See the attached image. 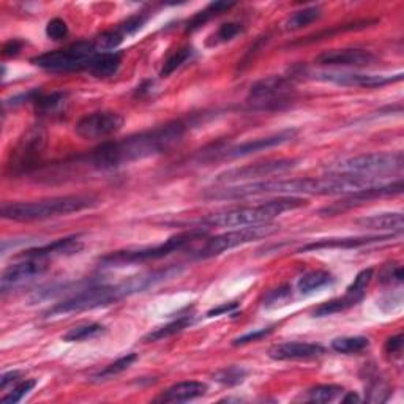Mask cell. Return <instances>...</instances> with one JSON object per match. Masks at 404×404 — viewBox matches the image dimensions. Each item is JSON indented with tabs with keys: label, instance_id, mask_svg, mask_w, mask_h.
<instances>
[{
	"label": "cell",
	"instance_id": "1",
	"mask_svg": "<svg viewBox=\"0 0 404 404\" xmlns=\"http://www.w3.org/2000/svg\"><path fill=\"white\" fill-rule=\"evenodd\" d=\"M376 176L329 174L326 177L303 178H267L240 185H228L223 188H210L204 193L207 200H245L251 196L276 195V196H335L353 195L355 191L373 187L377 183Z\"/></svg>",
	"mask_w": 404,
	"mask_h": 404
},
{
	"label": "cell",
	"instance_id": "2",
	"mask_svg": "<svg viewBox=\"0 0 404 404\" xmlns=\"http://www.w3.org/2000/svg\"><path fill=\"white\" fill-rule=\"evenodd\" d=\"M187 133V125L180 121L169 122L154 130L141 131L118 141H106L92 150L89 161L94 168L109 171L123 164L145 160L174 147Z\"/></svg>",
	"mask_w": 404,
	"mask_h": 404
},
{
	"label": "cell",
	"instance_id": "3",
	"mask_svg": "<svg viewBox=\"0 0 404 404\" xmlns=\"http://www.w3.org/2000/svg\"><path fill=\"white\" fill-rule=\"evenodd\" d=\"M155 284L157 278L152 271L150 274L131 276L118 284H90L89 288L78 290L68 299L56 303L54 307L46 311V316L54 317L108 307V305L123 299V297L142 293V290L155 286Z\"/></svg>",
	"mask_w": 404,
	"mask_h": 404
},
{
	"label": "cell",
	"instance_id": "4",
	"mask_svg": "<svg viewBox=\"0 0 404 404\" xmlns=\"http://www.w3.org/2000/svg\"><path fill=\"white\" fill-rule=\"evenodd\" d=\"M307 205V201L299 196H278L276 200H270L259 205H245V207H234L229 210L216 212L201 220L204 226H220V228H248L270 224L271 220L286 212L300 209Z\"/></svg>",
	"mask_w": 404,
	"mask_h": 404
},
{
	"label": "cell",
	"instance_id": "5",
	"mask_svg": "<svg viewBox=\"0 0 404 404\" xmlns=\"http://www.w3.org/2000/svg\"><path fill=\"white\" fill-rule=\"evenodd\" d=\"M97 205V200L92 196H61L49 200L13 202L2 207V218L16 223L43 221L49 218L65 216L75 212H82Z\"/></svg>",
	"mask_w": 404,
	"mask_h": 404
},
{
	"label": "cell",
	"instance_id": "6",
	"mask_svg": "<svg viewBox=\"0 0 404 404\" xmlns=\"http://www.w3.org/2000/svg\"><path fill=\"white\" fill-rule=\"evenodd\" d=\"M207 235L205 229L196 228L185 231L177 235L169 237L166 242L154 245V247H141V248H130V250H118L112 251V253L100 257V266L102 267H125L131 266V264H142L149 261L163 259L172 253L183 250L188 247L190 243H195L197 240Z\"/></svg>",
	"mask_w": 404,
	"mask_h": 404
},
{
	"label": "cell",
	"instance_id": "7",
	"mask_svg": "<svg viewBox=\"0 0 404 404\" xmlns=\"http://www.w3.org/2000/svg\"><path fill=\"white\" fill-rule=\"evenodd\" d=\"M97 46L94 42H78L68 48L44 52L32 59V63L38 68L48 71H79L87 70L92 59L97 56Z\"/></svg>",
	"mask_w": 404,
	"mask_h": 404
},
{
	"label": "cell",
	"instance_id": "8",
	"mask_svg": "<svg viewBox=\"0 0 404 404\" xmlns=\"http://www.w3.org/2000/svg\"><path fill=\"white\" fill-rule=\"evenodd\" d=\"M403 169V152L395 154H363L343 160L333 168L330 174H353V176H382Z\"/></svg>",
	"mask_w": 404,
	"mask_h": 404
},
{
	"label": "cell",
	"instance_id": "9",
	"mask_svg": "<svg viewBox=\"0 0 404 404\" xmlns=\"http://www.w3.org/2000/svg\"><path fill=\"white\" fill-rule=\"evenodd\" d=\"M275 231L276 228L271 226V224H262V226H248V228L228 231V233H223L212 238H207L202 247L200 250H196L195 257L196 259H209V257L223 255L229 250L242 247V245H247L250 242L259 240V238L262 237L271 235Z\"/></svg>",
	"mask_w": 404,
	"mask_h": 404
},
{
	"label": "cell",
	"instance_id": "10",
	"mask_svg": "<svg viewBox=\"0 0 404 404\" xmlns=\"http://www.w3.org/2000/svg\"><path fill=\"white\" fill-rule=\"evenodd\" d=\"M294 92V84L286 76H269L251 85L248 102L259 109L278 108Z\"/></svg>",
	"mask_w": 404,
	"mask_h": 404
},
{
	"label": "cell",
	"instance_id": "11",
	"mask_svg": "<svg viewBox=\"0 0 404 404\" xmlns=\"http://www.w3.org/2000/svg\"><path fill=\"white\" fill-rule=\"evenodd\" d=\"M295 164L297 160H293V158H280V160H271L266 163H255L243 168H234L231 171L221 172V174L216 176L215 180L218 183H250L251 180L257 182V178L270 177L275 174H281V172H286L289 169H294Z\"/></svg>",
	"mask_w": 404,
	"mask_h": 404
},
{
	"label": "cell",
	"instance_id": "12",
	"mask_svg": "<svg viewBox=\"0 0 404 404\" xmlns=\"http://www.w3.org/2000/svg\"><path fill=\"white\" fill-rule=\"evenodd\" d=\"M123 117L114 111H97L79 118L75 131L79 137L87 141L104 139L116 135L123 127Z\"/></svg>",
	"mask_w": 404,
	"mask_h": 404
},
{
	"label": "cell",
	"instance_id": "13",
	"mask_svg": "<svg viewBox=\"0 0 404 404\" xmlns=\"http://www.w3.org/2000/svg\"><path fill=\"white\" fill-rule=\"evenodd\" d=\"M316 81L330 82L341 85V87H362V89H376L384 87L387 84L398 82L403 79V73L395 76L386 75H367V73H350V71H321L314 73Z\"/></svg>",
	"mask_w": 404,
	"mask_h": 404
},
{
	"label": "cell",
	"instance_id": "14",
	"mask_svg": "<svg viewBox=\"0 0 404 404\" xmlns=\"http://www.w3.org/2000/svg\"><path fill=\"white\" fill-rule=\"evenodd\" d=\"M403 193V180H396L392 183H379L373 185V187L363 188L360 191H355L353 195H348L344 200L338 201L335 204L330 205V207L322 209L319 214L321 215H336L340 212H346L349 209L359 207L365 202H369L373 200H379V197H388V196H398Z\"/></svg>",
	"mask_w": 404,
	"mask_h": 404
},
{
	"label": "cell",
	"instance_id": "15",
	"mask_svg": "<svg viewBox=\"0 0 404 404\" xmlns=\"http://www.w3.org/2000/svg\"><path fill=\"white\" fill-rule=\"evenodd\" d=\"M295 136H297V130L289 128V130L278 131V133L266 136V137L251 139V141L237 144V145H234V147L220 152V158L221 160H237V158H245L248 155L257 154V152L280 147V145L293 141Z\"/></svg>",
	"mask_w": 404,
	"mask_h": 404
},
{
	"label": "cell",
	"instance_id": "16",
	"mask_svg": "<svg viewBox=\"0 0 404 404\" xmlns=\"http://www.w3.org/2000/svg\"><path fill=\"white\" fill-rule=\"evenodd\" d=\"M48 270V264L46 261L38 259H23L21 262L13 264V266L6 267L0 278V288L2 293H8L11 289L21 288L24 284L37 280Z\"/></svg>",
	"mask_w": 404,
	"mask_h": 404
},
{
	"label": "cell",
	"instance_id": "17",
	"mask_svg": "<svg viewBox=\"0 0 404 404\" xmlns=\"http://www.w3.org/2000/svg\"><path fill=\"white\" fill-rule=\"evenodd\" d=\"M43 142H44V135L39 130H30L27 135H25L21 142L18 144V147L15 152H11L10 157V164L8 168L11 171V174H21V172H25L30 166L32 163L35 161V158L39 155V152L43 149Z\"/></svg>",
	"mask_w": 404,
	"mask_h": 404
},
{
	"label": "cell",
	"instance_id": "18",
	"mask_svg": "<svg viewBox=\"0 0 404 404\" xmlns=\"http://www.w3.org/2000/svg\"><path fill=\"white\" fill-rule=\"evenodd\" d=\"M376 61L371 51L360 48H344V49H329L321 52L316 57V62L324 67H368Z\"/></svg>",
	"mask_w": 404,
	"mask_h": 404
},
{
	"label": "cell",
	"instance_id": "19",
	"mask_svg": "<svg viewBox=\"0 0 404 404\" xmlns=\"http://www.w3.org/2000/svg\"><path fill=\"white\" fill-rule=\"evenodd\" d=\"M82 248H84V243L81 238L76 235H71V237L59 238V240H54L51 243L42 245V247L25 250L19 257H21V259L48 261V259H56V257L78 255L79 251H82Z\"/></svg>",
	"mask_w": 404,
	"mask_h": 404
},
{
	"label": "cell",
	"instance_id": "20",
	"mask_svg": "<svg viewBox=\"0 0 404 404\" xmlns=\"http://www.w3.org/2000/svg\"><path fill=\"white\" fill-rule=\"evenodd\" d=\"M326 354L321 344L316 343H300V341H289L281 343L276 346L270 348L269 357L278 362H294V360H310L316 359Z\"/></svg>",
	"mask_w": 404,
	"mask_h": 404
},
{
	"label": "cell",
	"instance_id": "21",
	"mask_svg": "<svg viewBox=\"0 0 404 404\" xmlns=\"http://www.w3.org/2000/svg\"><path fill=\"white\" fill-rule=\"evenodd\" d=\"M395 234L387 235H369V237H349V238H324L319 242H313L308 245H303L299 250V253H308V251H319V250H332V248H360L365 245L371 243H382L387 240H392Z\"/></svg>",
	"mask_w": 404,
	"mask_h": 404
},
{
	"label": "cell",
	"instance_id": "22",
	"mask_svg": "<svg viewBox=\"0 0 404 404\" xmlns=\"http://www.w3.org/2000/svg\"><path fill=\"white\" fill-rule=\"evenodd\" d=\"M207 384L200 382V381H185L178 382L176 386L169 387L168 390H164L160 398L157 401L160 403H185L191 401L196 398H201L205 393H207Z\"/></svg>",
	"mask_w": 404,
	"mask_h": 404
},
{
	"label": "cell",
	"instance_id": "23",
	"mask_svg": "<svg viewBox=\"0 0 404 404\" xmlns=\"http://www.w3.org/2000/svg\"><path fill=\"white\" fill-rule=\"evenodd\" d=\"M359 226L371 231H390V233L398 235L404 231V218L403 214H381L373 216H365L355 220Z\"/></svg>",
	"mask_w": 404,
	"mask_h": 404
},
{
	"label": "cell",
	"instance_id": "24",
	"mask_svg": "<svg viewBox=\"0 0 404 404\" xmlns=\"http://www.w3.org/2000/svg\"><path fill=\"white\" fill-rule=\"evenodd\" d=\"M122 54L116 51L97 52V56L92 59L87 71L95 78H111L121 68Z\"/></svg>",
	"mask_w": 404,
	"mask_h": 404
},
{
	"label": "cell",
	"instance_id": "25",
	"mask_svg": "<svg viewBox=\"0 0 404 404\" xmlns=\"http://www.w3.org/2000/svg\"><path fill=\"white\" fill-rule=\"evenodd\" d=\"M333 283H335V276L330 274V271L313 270L299 278V281H297V290H299L302 295H311L324 288L332 286Z\"/></svg>",
	"mask_w": 404,
	"mask_h": 404
},
{
	"label": "cell",
	"instance_id": "26",
	"mask_svg": "<svg viewBox=\"0 0 404 404\" xmlns=\"http://www.w3.org/2000/svg\"><path fill=\"white\" fill-rule=\"evenodd\" d=\"M234 5H235L234 2H214V4H210L207 8H204L202 11L196 13V15L190 19V21L187 23V32H195L197 29H201L202 25H205L210 21V19H214L218 15H223L224 11L233 8Z\"/></svg>",
	"mask_w": 404,
	"mask_h": 404
},
{
	"label": "cell",
	"instance_id": "27",
	"mask_svg": "<svg viewBox=\"0 0 404 404\" xmlns=\"http://www.w3.org/2000/svg\"><path fill=\"white\" fill-rule=\"evenodd\" d=\"M35 111L39 116H56L67 104V94L65 92H52L49 95H39L34 102Z\"/></svg>",
	"mask_w": 404,
	"mask_h": 404
},
{
	"label": "cell",
	"instance_id": "28",
	"mask_svg": "<svg viewBox=\"0 0 404 404\" xmlns=\"http://www.w3.org/2000/svg\"><path fill=\"white\" fill-rule=\"evenodd\" d=\"M191 324H193V316H191V314L180 316V317H177L176 321L166 324V326L158 327V329L154 330V332H150V333L145 335L144 341L145 343H152V341L164 340V338H169V336L176 335V333H180L182 330H185L188 326H191Z\"/></svg>",
	"mask_w": 404,
	"mask_h": 404
},
{
	"label": "cell",
	"instance_id": "29",
	"mask_svg": "<svg viewBox=\"0 0 404 404\" xmlns=\"http://www.w3.org/2000/svg\"><path fill=\"white\" fill-rule=\"evenodd\" d=\"M322 16V11L319 6H308V8H302L299 11H295L290 15L286 23H284V30L288 32H294V30H300L307 25L316 23L317 19Z\"/></svg>",
	"mask_w": 404,
	"mask_h": 404
},
{
	"label": "cell",
	"instance_id": "30",
	"mask_svg": "<svg viewBox=\"0 0 404 404\" xmlns=\"http://www.w3.org/2000/svg\"><path fill=\"white\" fill-rule=\"evenodd\" d=\"M360 300L355 299V297L349 295V294H344L343 297H338V299L333 300H329L326 303H322L321 307H317L313 311V316L314 317H326V316H332L336 313H341V311H346L349 308L355 307L357 303Z\"/></svg>",
	"mask_w": 404,
	"mask_h": 404
},
{
	"label": "cell",
	"instance_id": "31",
	"mask_svg": "<svg viewBox=\"0 0 404 404\" xmlns=\"http://www.w3.org/2000/svg\"><path fill=\"white\" fill-rule=\"evenodd\" d=\"M368 348H369V340L365 336H343V338H335L332 341V349L336 350V353L346 355L360 354Z\"/></svg>",
	"mask_w": 404,
	"mask_h": 404
},
{
	"label": "cell",
	"instance_id": "32",
	"mask_svg": "<svg viewBox=\"0 0 404 404\" xmlns=\"http://www.w3.org/2000/svg\"><path fill=\"white\" fill-rule=\"evenodd\" d=\"M104 330L106 329L102 326V324H97V322L82 324V326L70 329L68 332L62 336V340L67 341V343L87 341V340H92V338H95L98 335L104 333Z\"/></svg>",
	"mask_w": 404,
	"mask_h": 404
},
{
	"label": "cell",
	"instance_id": "33",
	"mask_svg": "<svg viewBox=\"0 0 404 404\" xmlns=\"http://www.w3.org/2000/svg\"><path fill=\"white\" fill-rule=\"evenodd\" d=\"M193 56H195V49L191 48V46H185V48H180L178 51H176L174 54L168 57V61L163 63L160 76L161 78L171 76L172 73L177 71L178 68H182L185 63H188L191 59H193Z\"/></svg>",
	"mask_w": 404,
	"mask_h": 404
},
{
	"label": "cell",
	"instance_id": "34",
	"mask_svg": "<svg viewBox=\"0 0 404 404\" xmlns=\"http://www.w3.org/2000/svg\"><path fill=\"white\" fill-rule=\"evenodd\" d=\"M290 300H293V289H290V286H288V284H283V286L271 289L266 295H264L262 307L269 308V310L281 308V307H286Z\"/></svg>",
	"mask_w": 404,
	"mask_h": 404
},
{
	"label": "cell",
	"instance_id": "35",
	"mask_svg": "<svg viewBox=\"0 0 404 404\" xmlns=\"http://www.w3.org/2000/svg\"><path fill=\"white\" fill-rule=\"evenodd\" d=\"M344 392L343 387L333 386V384H324L316 386L307 392V400L311 403H330L336 400Z\"/></svg>",
	"mask_w": 404,
	"mask_h": 404
},
{
	"label": "cell",
	"instance_id": "36",
	"mask_svg": "<svg viewBox=\"0 0 404 404\" xmlns=\"http://www.w3.org/2000/svg\"><path fill=\"white\" fill-rule=\"evenodd\" d=\"M243 32V25L240 23H226V24H221L218 30L215 32L214 35L210 37V39L207 42L209 46H218V44H223V43H228V42H233V39L240 35Z\"/></svg>",
	"mask_w": 404,
	"mask_h": 404
},
{
	"label": "cell",
	"instance_id": "37",
	"mask_svg": "<svg viewBox=\"0 0 404 404\" xmlns=\"http://www.w3.org/2000/svg\"><path fill=\"white\" fill-rule=\"evenodd\" d=\"M247 369L242 368V367H226L215 373L214 379L216 382L223 384V386H228V387H233V386H238V384H242L245 381V377H247Z\"/></svg>",
	"mask_w": 404,
	"mask_h": 404
},
{
	"label": "cell",
	"instance_id": "38",
	"mask_svg": "<svg viewBox=\"0 0 404 404\" xmlns=\"http://www.w3.org/2000/svg\"><path fill=\"white\" fill-rule=\"evenodd\" d=\"M373 275H374V270L373 269H365L359 271V275L354 278V281L349 284L348 289H346V294L355 297V299H359L362 302L363 295L367 293V288L369 286L371 280H373Z\"/></svg>",
	"mask_w": 404,
	"mask_h": 404
},
{
	"label": "cell",
	"instance_id": "39",
	"mask_svg": "<svg viewBox=\"0 0 404 404\" xmlns=\"http://www.w3.org/2000/svg\"><path fill=\"white\" fill-rule=\"evenodd\" d=\"M376 21H360V23H353V24H343V25H338V27L332 29V30H322V32H317L314 35H310L305 39H302V44L303 43H314V42H319L322 38H329L335 34H340V32H349V30H360V29H365L368 27L369 24H374Z\"/></svg>",
	"mask_w": 404,
	"mask_h": 404
},
{
	"label": "cell",
	"instance_id": "40",
	"mask_svg": "<svg viewBox=\"0 0 404 404\" xmlns=\"http://www.w3.org/2000/svg\"><path fill=\"white\" fill-rule=\"evenodd\" d=\"M136 359H137L136 354L123 355V357H121V359H117L114 363H111V365L106 367L103 371H100V373L95 376V379H108V377L121 374V373H123V371H127L131 365H133Z\"/></svg>",
	"mask_w": 404,
	"mask_h": 404
},
{
	"label": "cell",
	"instance_id": "41",
	"mask_svg": "<svg viewBox=\"0 0 404 404\" xmlns=\"http://www.w3.org/2000/svg\"><path fill=\"white\" fill-rule=\"evenodd\" d=\"M35 386H37L35 379H25L23 382L16 384V386L11 388V392L4 395L0 401H2L4 404H16L21 401L25 395H29L32 390L35 388Z\"/></svg>",
	"mask_w": 404,
	"mask_h": 404
},
{
	"label": "cell",
	"instance_id": "42",
	"mask_svg": "<svg viewBox=\"0 0 404 404\" xmlns=\"http://www.w3.org/2000/svg\"><path fill=\"white\" fill-rule=\"evenodd\" d=\"M147 19H149V16H145V15L130 16L128 19H125L123 23L118 24L116 29L121 32V34L123 35V38H127L130 35H135L136 32L141 30L145 25V23H147Z\"/></svg>",
	"mask_w": 404,
	"mask_h": 404
},
{
	"label": "cell",
	"instance_id": "43",
	"mask_svg": "<svg viewBox=\"0 0 404 404\" xmlns=\"http://www.w3.org/2000/svg\"><path fill=\"white\" fill-rule=\"evenodd\" d=\"M46 35H48V38L54 39V42H59V39L67 38V35H68V25H67V23H65L63 19H61V18L51 19V21L48 23V25H46Z\"/></svg>",
	"mask_w": 404,
	"mask_h": 404
},
{
	"label": "cell",
	"instance_id": "44",
	"mask_svg": "<svg viewBox=\"0 0 404 404\" xmlns=\"http://www.w3.org/2000/svg\"><path fill=\"white\" fill-rule=\"evenodd\" d=\"M368 393H369L368 401L384 403V401H387V398H388L390 393H392V392H390V387L382 379H376L369 386Z\"/></svg>",
	"mask_w": 404,
	"mask_h": 404
},
{
	"label": "cell",
	"instance_id": "45",
	"mask_svg": "<svg viewBox=\"0 0 404 404\" xmlns=\"http://www.w3.org/2000/svg\"><path fill=\"white\" fill-rule=\"evenodd\" d=\"M403 346H404L403 333L390 336L386 343V354L390 357V359L398 360V359H401V355H403Z\"/></svg>",
	"mask_w": 404,
	"mask_h": 404
},
{
	"label": "cell",
	"instance_id": "46",
	"mask_svg": "<svg viewBox=\"0 0 404 404\" xmlns=\"http://www.w3.org/2000/svg\"><path fill=\"white\" fill-rule=\"evenodd\" d=\"M403 278L404 276H403L401 266H396V264H393V266H387L382 270L379 280L384 284H401Z\"/></svg>",
	"mask_w": 404,
	"mask_h": 404
},
{
	"label": "cell",
	"instance_id": "47",
	"mask_svg": "<svg viewBox=\"0 0 404 404\" xmlns=\"http://www.w3.org/2000/svg\"><path fill=\"white\" fill-rule=\"evenodd\" d=\"M271 332H274V329L267 327V329H257L255 332H248L242 336H238L234 340V346H243V344H248V343H253V341H259L262 338L269 336Z\"/></svg>",
	"mask_w": 404,
	"mask_h": 404
},
{
	"label": "cell",
	"instance_id": "48",
	"mask_svg": "<svg viewBox=\"0 0 404 404\" xmlns=\"http://www.w3.org/2000/svg\"><path fill=\"white\" fill-rule=\"evenodd\" d=\"M23 46H24V43L21 42V39L13 38V39H10V42H6L4 44L2 54H4V57H15L19 54V52H21Z\"/></svg>",
	"mask_w": 404,
	"mask_h": 404
},
{
	"label": "cell",
	"instance_id": "49",
	"mask_svg": "<svg viewBox=\"0 0 404 404\" xmlns=\"http://www.w3.org/2000/svg\"><path fill=\"white\" fill-rule=\"evenodd\" d=\"M238 308V305L235 302L233 303H224V305H220V307H216L214 310H210L207 316L209 317H214V316H220V314H224V313H233L234 310Z\"/></svg>",
	"mask_w": 404,
	"mask_h": 404
},
{
	"label": "cell",
	"instance_id": "50",
	"mask_svg": "<svg viewBox=\"0 0 404 404\" xmlns=\"http://www.w3.org/2000/svg\"><path fill=\"white\" fill-rule=\"evenodd\" d=\"M19 377H21V371H10V373H5L0 379V387L4 390L10 386V384L18 382Z\"/></svg>",
	"mask_w": 404,
	"mask_h": 404
},
{
	"label": "cell",
	"instance_id": "51",
	"mask_svg": "<svg viewBox=\"0 0 404 404\" xmlns=\"http://www.w3.org/2000/svg\"><path fill=\"white\" fill-rule=\"evenodd\" d=\"M359 401H362L360 396L357 395V393H354V392H349V393L343 398V403H359Z\"/></svg>",
	"mask_w": 404,
	"mask_h": 404
}]
</instances>
